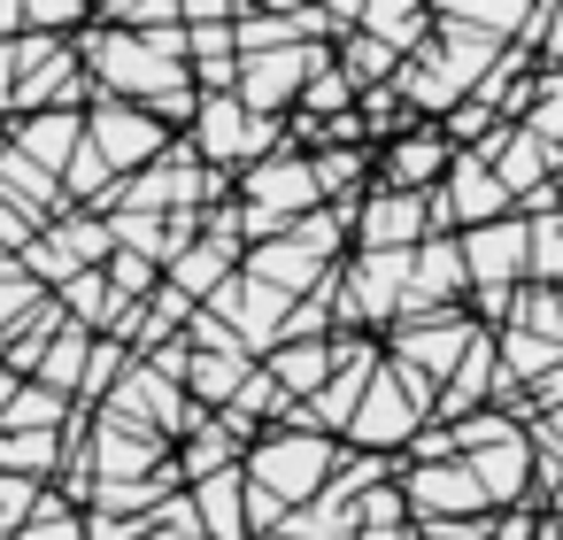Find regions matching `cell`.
Masks as SVG:
<instances>
[{"label": "cell", "instance_id": "6da1fadb", "mask_svg": "<svg viewBox=\"0 0 563 540\" xmlns=\"http://www.w3.org/2000/svg\"><path fill=\"white\" fill-rule=\"evenodd\" d=\"M432 417V386L417 378V371H401V363H378L371 378H363V394H355V409H347V448L355 455H394L417 425Z\"/></svg>", "mask_w": 563, "mask_h": 540}, {"label": "cell", "instance_id": "7a4b0ae2", "mask_svg": "<svg viewBox=\"0 0 563 540\" xmlns=\"http://www.w3.org/2000/svg\"><path fill=\"white\" fill-rule=\"evenodd\" d=\"M70 55H78V70L93 78V93H109V101H155L163 86H178V78H186V63L155 55V47H147V32H117V24H101V32H86V40H70Z\"/></svg>", "mask_w": 563, "mask_h": 540}, {"label": "cell", "instance_id": "3957f363", "mask_svg": "<svg viewBox=\"0 0 563 540\" xmlns=\"http://www.w3.org/2000/svg\"><path fill=\"white\" fill-rule=\"evenodd\" d=\"M340 471V448L324 440V432H263V440H247V455H240V478L247 486H263L278 509H301L309 494H324V478Z\"/></svg>", "mask_w": 563, "mask_h": 540}, {"label": "cell", "instance_id": "277c9868", "mask_svg": "<svg viewBox=\"0 0 563 540\" xmlns=\"http://www.w3.org/2000/svg\"><path fill=\"white\" fill-rule=\"evenodd\" d=\"M271 147H286L278 117H247L232 93H201V101H194V124H186V155H194V163H209V170H247V163L271 155Z\"/></svg>", "mask_w": 563, "mask_h": 540}, {"label": "cell", "instance_id": "5b68a950", "mask_svg": "<svg viewBox=\"0 0 563 540\" xmlns=\"http://www.w3.org/2000/svg\"><path fill=\"white\" fill-rule=\"evenodd\" d=\"M332 47H317V40H294V47H263V55H240V78H232V101L247 109V117H278V109H294V93H301V78L324 63Z\"/></svg>", "mask_w": 563, "mask_h": 540}, {"label": "cell", "instance_id": "8992f818", "mask_svg": "<svg viewBox=\"0 0 563 540\" xmlns=\"http://www.w3.org/2000/svg\"><path fill=\"white\" fill-rule=\"evenodd\" d=\"M86 147L124 178V170H147V163L170 147V132H163L140 101H109V93H93V109H86Z\"/></svg>", "mask_w": 563, "mask_h": 540}, {"label": "cell", "instance_id": "52a82bcc", "mask_svg": "<svg viewBox=\"0 0 563 540\" xmlns=\"http://www.w3.org/2000/svg\"><path fill=\"white\" fill-rule=\"evenodd\" d=\"M448 163H455L448 132H440V124H424V117H409L394 140H378V147H371V186L424 194V186H440V178H448Z\"/></svg>", "mask_w": 563, "mask_h": 540}, {"label": "cell", "instance_id": "ba28073f", "mask_svg": "<svg viewBox=\"0 0 563 540\" xmlns=\"http://www.w3.org/2000/svg\"><path fill=\"white\" fill-rule=\"evenodd\" d=\"M455 255H463L471 294H486V286H517V278H525V217L509 209V217H494V224H471V232L455 240Z\"/></svg>", "mask_w": 563, "mask_h": 540}, {"label": "cell", "instance_id": "9c48e42d", "mask_svg": "<svg viewBox=\"0 0 563 540\" xmlns=\"http://www.w3.org/2000/svg\"><path fill=\"white\" fill-rule=\"evenodd\" d=\"M347 232H355L363 247H417V240H432V224H424V194L371 186V194H355V209H347Z\"/></svg>", "mask_w": 563, "mask_h": 540}, {"label": "cell", "instance_id": "30bf717a", "mask_svg": "<svg viewBox=\"0 0 563 540\" xmlns=\"http://www.w3.org/2000/svg\"><path fill=\"white\" fill-rule=\"evenodd\" d=\"M463 294H471V278H463L455 240H417L409 247V286H401V317H440Z\"/></svg>", "mask_w": 563, "mask_h": 540}, {"label": "cell", "instance_id": "8fae6325", "mask_svg": "<svg viewBox=\"0 0 563 540\" xmlns=\"http://www.w3.org/2000/svg\"><path fill=\"white\" fill-rule=\"evenodd\" d=\"M401 494V509H409V525H432V517H478L486 502H478V486H471V471L448 455V463H409V478L394 486Z\"/></svg>", "mask_w": 563, "mask_h": 540}, {"label": "cell", "instance_id": "7c38bea8", "mask_svg": "<svg viewBox=\"0 0 563 540\" xmlns=\"http://www.w3.org/2000/svg\"><path fill=\"white\" fill-rule=\"evenodd\" d=\"M86 140V109H40V117H9V147L40 170H63L70 147Z\"/></svg>", "mask_w": 563, "mask_h": 540}, {"label": "cell", "instance_id": "4fadbf2b", "mask_svg": "<svg viewBox=\"0 0 563 540\" xmlns=\"http://www.w3.org/2000/svg\"><path fill=\"white\" fill-rule=\"evenodd\" d=\"M232 271H240V247H232V240H186V247L163 263V286H178L186 301H209Z\"/></svg>", "mask_w": 563, "mask_h": 540}, {"label": "cell", "instance_id": "5bb4252c", "mask_svg": "<svg viewBox=\"0 0 563 540\" xmlns=\"http://www.w3.org/2000/svg\"><path fill=\"white\" fill-rule=\"evenodd\" d=\"M247 278H263L271 294H286V301H301V294H317V278H324V263H317L309 247H294V240L278 232V240H255V255H247Z\"/></svg>", "mask_w": 563, "mask_h": 540}, {"label": "cell", "instance_id": "9a60e30c", "mask_svg": "<svg viewBox=\"0 0 563 540\" xmlns=\"http://www.w3.org/2000/svg\"><path fill=\"white\" fill-rule=\"evenodd\" d=\"M186 517H194V532H201V540H247V517H240V463H232V471L194 478Z\"/></svg>", "mask_w": 563, "mask_h": 540}, {"label": "cell", "instance_id": "2e32d148", "mask_svg": "<svg viewBox=\"0 0 563 540\" xmlns=\"http://www.w3.org/2000/svg\"><path fill=\"white\" fill-rule=\"evenodd\" d=\"M263 355H271L263 371L278 378L286 401H309V394L332 378V340H278V348H263Z\"/></svg>", "mask_w": 563, "mask_h": 540}, {"label": "cell", "instance_id": "e0dca14e", "mask_svg": "<svg viewBox=\"0 0 563 540\" xmlns=\"http://www.w3.org/2000/svg\"><path fill=\"white\" fill-rule=\"evenodd\" d=\"M347 32H371V40H386L394 55H409L424 32H432V9L424 0H355V24Z\"/></svg>", "mask_w": 563, "mask_h": 540}, {"label": "cell", "instance_id": "ac0fdd59", "mask_svg": "<svg viewBox=\"0 0 563 540\" xmlns=\"http://www.w3.org/2000/svg\"><path fill=\"white\" fill-rule=\"evenodd\" d=\"M55 301H63V324H78V332H109L117 324V294H109V278H101V263L93 271H70L63 286H55Z\"/></svg>", "mask_w": 563, "mask_h": 540}, {"label": "cell", "instance_id": "d6986e66", "mask_svg": "<svg viewBox=\"0 0 563 540\" xmlns=\"http://www.w3.org/2000/svg\"><path fill=\"white\" fill-rule=\"evenodd\" d=\"M440 24H463L478 40H517V24L532 16V0H424Z\"/></svg>", "mask_w": 563, "mask_h": 540}, {"label": "cell", "instance_id": "ffe728a7", "mask_svg": "<svg viewBox=\"0 0 563 540\" xmlns=\"http://www.w3.org/2000/svg\"><path fill=\"white\" fill-rule=\"evenodd\" d=\"M70 425V394L40 386V378H16L9 409H0V432H63Z\"/></svg>", "mask_w": 563, "mask_h": 540}, {"label": "cell", "instance_id": "44dd1931", "mask_svg": "<svg viewBox=\"0 0 563 540\" xmlns=\"http://www.w3.org/2000/svg\"><path fill=\"white\" fill-rule=\"evenodd\" d=\"M240 371H247V355H201V348H186L178 386H186V401H194V409H224V401H232V386H240Z\"/></svg>", "mask_w": 563, "mask_h": 540}, {"label": "cell", "instance_id": "7402d4cb", "mask_svg": "<svg viewBox=\"0 0 563 540\" xmlns=\"http://www.w3.org/2000/svg\"><path fill=\"white\" fill-rule=\"evenodd\" d=\"M332 70H340L347 86H386V78L401 70V55H394L386 40H371V32H340V47H332Z\"/></svg>", "mask_w": 563, "mask_h": 540}, {"label": "cell", "instance_id": "603a6c76", "mask_svg": "<svg viewBox=\"0 0 563 540\" xmlns=\"http://www.w3.org/2000/svg\"><path fill=\"white\" fill-rule=\"evenodd\" d=\"M555 271H563V224H555V209H540V217H525V278L555 286Z\"/></svg>", "mask_w": 563, "mask_h": 540}, {"label": "cell", "instance_id": "cb8c5ba5", "mask_svg": "<svg viewBox=\"0 0 563 540\" xmlns=\"http://www.w3.org/2000/svg\"><path fill=\"white\" fill-rule=\"evenodd\" d=\"M509 324H517V332H532V340H563L555 286H525V294H509Z\"/></svg>", "mask_w": 563, "mask_h": 540}, {"label": "cell", "instance_id": "d4e9b609", "mask_svg": "<svg viewBox=\"0 0 563 540\" xmlns=\"http://www.w3.org/2000/svg\"><path fill=\"white\" fill-rule=\"evenodd\" d=\"M86 0H24V32H40V40H78L86 32Z\"/></svg>", "mask_w": 563, "mask_h": 540}, {"label": "cell", "instance_id": "484cf974", "mask_svg": "<svg viewBox=\"0 0 563 540\" xmlns=\"http://www.w3.org/2000/svg\"><path fill=\"white\" fill-rule=\"evenodd\" d=\"M0 540H86V517H78V509H70L63 494H47L32 525H16V532H0Z\"/></svg>", "mask_w": 563, "mask_h": 540}, {"label": "cell", "instance_id": "4316f807", "mask_svg": "<svg viewBox=\"0 0 563 540\" xmlns=\"http://www.w3.org/2000/svg\"><path fill=\"white\" fill-rule=\"evenodd\" d=\"M101 24L117 32H155V24H178V0H93Z\"/></svg>", "mask_w": 563, "mask_h": 540}, {"label": "cell", "instance_id": "83f0119b", "mask_svg": "<svg viewBox=\"0 0 563 540\" xmlns=\"http://www.w3.org/2000/svg\"><path fill=\"white\" fill-rule=\"evenodd\" d=\"M117 371H124V348H117L109 332H93V348H86V371H78V394H86V401H101V394L117 386Z\"/></svg>", "mask_w": 563, "mask_h": 540}, {"label": "cell", "instance_id": "f1b7e54d", "mask_svg": "<svg viewBox=\"0 0 563 540\" xmlns=\"http://www.w3.org/2000/svg\"><path fill=\"white\" fill-rule=\"evenodd\" d=\"M240 0H178V24H232Z\"/></svg>", "mask_w": 563, "mask_h": 540}, {"label": "cell", "instance_id": "f546056e", "mask_svg": "<svg viewBox=\"0 0 563 540\" xmlns=\"http://www.w3.org/2000/svg\"><path fill=\"white\" fill-rule=\"evenodd\" d=\"M32 232H40V224H32L24 209H9V201H0V247H9V255H16V247H24Z\"/></svg>", "mask_w": 563, "mask_h": 540}, {"label": "cell", "instance_id": "4dcf8cb0", "mask_svg": "<svg viewBox=\"0 0 563 540\" xmlns=\"http://www.w3.org/2000/svg\"><path fill=\"white\" fill-rule=\"evenodd\" d=\"M24 32V0H0V40H16Z\"/></svg>", "mask_w": 563, "mask_h": 540}, {"label": "cell", "instance_id": "1f68e13d", "mask_svg": "<svg viewBox=\"0 0 563 540\" xmlns=\"http://www.w3.org/2000/svg\"><path fill=\"white\" fill-rule=\"evenodd\" d=\"M525 540H563V525H555V509H540V517H532V532H525Z\"/></svg>", "mask_w": 563, "mask_h": 540}, {"label": "cell", "instance_id": "d6a6232c", "mask_svg": "<svg viewBox=\"0 0 563 540\" xmlns=\"http://www.w3.org/2000/svg\"><path fill=\"white\" fill-rule=\"evenodd\" d=\"M9 271H16V255H9V247H0V278H9Z\"/></svg>", "mask_w": 563, "mask_h": 540}, {"label": "cell", "instance_id": "836d02e7", "mask_svg": "<svg viewBox=\"0 0 563 540\" xmlns=\"http://www.w3.org/2000/svg\"><path fill=\"white\" fill-rule=\"evenodd\" d=\"M0 147H9V124H0Z\"/></svg>", "mask_w": 563, "mask_h": 540}, {"label": "cell", "instance_id": "e575fe53", "mask_svg": "<svg viewBox=\"0 0 563 540\" xmlns=\"http://www.w3.org/2000/svg\"><path fill=\"white\" fill-rule=\"evenodd\" d=\"M86 9H93V0H86Z\"/></svg>", "mask_w": 563, "mask_h": 540}]
</instances>
